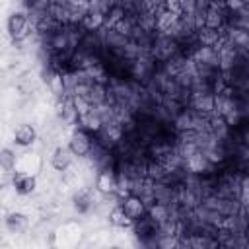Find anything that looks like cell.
<instances>
[{
	"label": "cell",
	"mask_w": 249,
	"mask_h": 249,
	"mask_svg": "<svg viewBox=\"0 0 249 249\" xmlns=\"http://www.w3.org/2000/svg\"><path fill=\"white\" fill-rule=\"evenodd\" d=\"M181 53V45L175 37H169V35H160L156 33L154 35V41H152V47H150V56L161 64L169 58H173L175 54Z\"/></svg>",
	"instance_id": "1"
},
{
	"label": "cell",
	"mask_w": 249,
	"mask_h": 249,
	"mask_svg": "<svg viewBox=\"0 0 249 249\" xmlns=\"http://www.w3.org/2000/svg\"><path fill=\"white\" fill-rule=\"evenodd\" d=\"M132 230H134V233L142 245L158 247V222L148 212L132 222Z\"/></svg>",
	"instance_id": "2"
},
{
	"label": "cell",
	"mask_w": 249,
	"mask_h": 249,
	"mask_svg": "<svg viewBox=\"0 0 249 249\" xmlns=\"http://www.w3.org/2000/svg\"><path fill=\"white\" fill-rule=\"evenodd\" d=\"M6 27H8L10 37H12L16 43L25 41V39L31 35V31H33V25L29 23V18H27L25 12H14V14H10Z\"/></svg>",
	"instance_id": "3"
},
{
	"label": "cell",
	"mask_w": 249,
	"mask_h": 249,
	"mask_svg": "<svg viewBox=\"0 0 249 249\" xmlns=\"http://www.w3.org/2000/svg\"><path fill=\"white\" fill-rule=\"evenodd\" d=\"M93 144V134H89L88 130L84 128H76L72 134H70V140H68V150L72 152V156H78V158H86L89 148Z\"/></svg>",
	"instance_id": "4"
},
{
	"label": "cell",
	"mask_w": 249,
	"mask_h": 249,
	"mask_svg": "<svg viewBox=\"0 0 249 249\" xmlns=\"http://www.w3.org/2000/svg\"><path fill=\"white\" fill-rule=\"evenodd\" d=\"M183 167L189 173H195V175H208V173H214L216 171V167L208 161V158L200 150H196L195 154H191L189 158H185Z\"/></svg>",
	"instance_id": "5"
},
{
	"label": "cell",
	"mask_w": 249,
	"mask_h": 249,
	"mask_svg": "<svg viewBox=\"0 0 249 249\" xmlns=\"http://www.w3.org/2000/svg\"><path fill=\"white\" fill-rule=\"evenodd\" d=\"M95 187L103 195H115L117 193V169L115 167L99 169L97 179H95Z\"/></svg>",
	"instance_id": "6"
},
{
	"label": "cell",
	"mask_w": 249,
	"mask_h": 249,
	"mask_svg": "<svg viewBox=\"0 0 249 249\" xmlns=\"http://www.w3.org/2000/svg\"><path fill=\"white\" fill-rule=\"evenodd\" d=\"M119 204H121V208H123V212L134 222V220H138L140 216H144L146 214V204L140 200V196H136V195H126V196H123L121 200H119Z\"/></svg>",
	"instance_id": "7"
},
{
	"label": "cell",
	"mask_w": 249,
	"mask_h": 249,
	"mask_svg": "<svg viewBox=\"0 0 249 249\" xmlns=\"http://www.w3.org/2000/svg\"><path fill=\"white\" fill-rule=\"evenodd\" d=\"M58 115H60L62 123H66L70 126H76L78 124V111H76L74 101H72L70 95L58 97Z\"/></svg>",
	"instance_id": "8"
},
{
	"label": "cell",
	"mask_w": 249,
	"mask_h": 249,
	"mask_svg": "<svg viewBox=\"0 0 249 249\" xmlns=\"http://www.w3.org/2000/svg\"><path fill=\"white\" fill-rule=\"evenodd\" d=\"M101 124H103V121H101V117H99L97 109H95V107H91L89 111H86V113L78 115V124H76V126H80V128L88 130L89 134H95V132L101 128Z\"/></svg>",
	"instance_id": "9"
},
{
	"label": "cell",
	"mask_w": 249,
	"mask_h": 249,
	"mask_svg": "<svg viewBox=\"0 0 249 249\" xmlns=\"http://www.w3.org/2000/svg\"><path fill=\"white\" fill-rule=\"evenodd\" d=\"M12 185H14V189H16V193H18V195H23V196H25V195H31V193L35 191L37 181H35V177H33L31 173L18 171V173H14Z\"/></svg>",
	"instance_id": "10"
},
{
	"label": "cell",
	"mask_w": 249,
	"mask_h": 249,
	"mask_svg": "<svg viewBox=\"0 0 249 249\" xmlns=\"http://www.w3.org/2000/svg\"><path fill=\"white\" fill-rule=\"evenodd\" d=\"M80 25L86 31H99L101 27H105V14L97 10H86V14L80 19Z\"/></svg>",
	"instance_id": "11"
},
{
	"label": "cell",
	"mask_w": 249,
	"mask_h": 249,
	"mask_svg": "<svg viewBox=\"0 0 249 249\" xmlns=\"http://www.w3.org/2000/svg\"><path fill=\"white\" fill-rule=\"evenodd\" d=\"M35 140H37V130L31 124L23 123V124L16 126V130H14V142L18 146H31Z\"/></svg>",
	"instance_id": "12"
},
{
	"label": "cell",
	"mask_w": 249,
	"mask_h": 249,
	"mask_svg": "<svg viewBox=\"0 0 249 249\" xmlns=\"http://www.w3.org/2000/svg\"><path fill=\"white\" fill-rule=\"evenodd\" d=\"M72 163V152L64 146H58L54 148L53 156H51V165L56 169V171H66Z\"/></svg>",
	"instance_id": "13"
},
{
	"label": "cell",
	"mask_w": 249,
	"mask_h": 249,
	"mask_svg": "<svg viewBox=\"0 0 249 249\" xmlns=\"http://www.w3.org/2000/svg\"><path fill=\"white\" fill-rule=\"evenodd\" d=\"M6 228L10 231H14V233H19V231H23L27 228V218L23 214H19V212H10L6 216Z\"/></svg>",
	"instance_id": "14"
},
{
	"label": "cell",
	"mask_w": 249,
	"mask_h": 249,
	"mask_svg": "<svg viewBox=\"0 0 249 249\" xmlns=\"http://www.w3.org/2000/svg\"><path fill=\"white\" fill-rule=\"evenodd\" d=\"M109 222H111L113 226H117V228H128V226H132V220L123 212L121 204H117V206L109 212Z\"/></svg>",
	"instance_id": "15"
},
{
	"label": "cell",
	"mask_w": 249,
	"mask_h": 249,
	"mask_svg": "<svg viewBox=\"0 0 249 249\" xmlns=\"http://www.w3.org/2000/svg\"><path fill=\"white\" fill-rule=\"evenodd\" d=\"M74 206L80 210V212H88L91 206H93V198L88 191H78L76 196H74Z\"/></svg>",
	"instance_id": "16"
},
{
	"label": "cell",
	"mask_w": 249,
	"mask_h": 249,
	"mask_svg": "<svg viewBox=\"0 0 249 249\" xmlns=\"http://www.w3.org/2000/svg\"><path fill=\"white\" fill-rule=\"evenodd\" d=\"M16 163H18L16 154H14L10 148H2V150H0V169L12 171V169L16 167Z\"/></svg>",
	"instance_id": "17"
},
{
	"label": "cell",
	"mask_w": 249,
	"mask_h": 249,
	"mask_svg": "<svg viewBox=\"0 0 249 249\" xmlns=\"http://www.w3.org/2000/svg\"><path fill=\"white\" fill-rule=\"evenodd\" d=\"M161 8L175 14V16H181L185 12V6H183V0H161Z\"/></svg>",
	"instance_id": "18"
}]
</instances>
